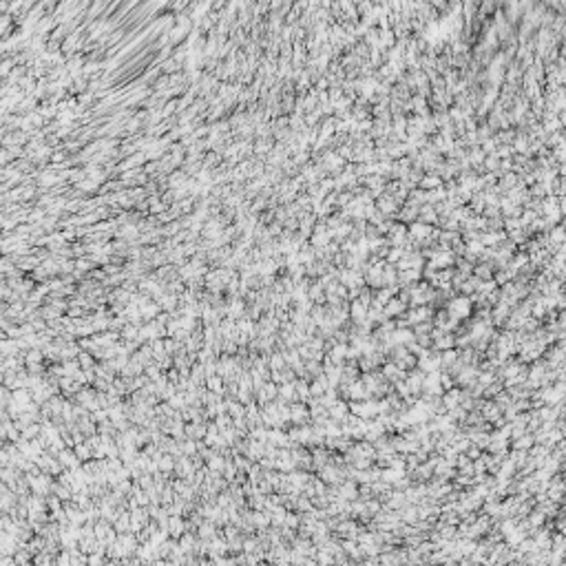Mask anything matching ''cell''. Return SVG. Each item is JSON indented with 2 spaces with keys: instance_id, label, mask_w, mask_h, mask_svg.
Returning <instances> with one entry per match:
<instances>
[{
  "instance_id": "1",
  "label": "cell",
  "mask_w": 566,
  "mask_h": 566,
  "mask_svg": "<svg viewBox=\"0 0 566 566\" xmlns=\"http://www.w3.org/2000/svg\"><path fill=\"white\" fill-rule=\"evenodd\" d=\"M449 312L454 318H460V316H467L469 314V301L467 299H456V301L449 303Z\"/></svg>"
},
{
  "instance_id": "2",
  "label": "cell",
  "mask_w": 566,
  "mask_h": 566,
  "mask_svg": "<svg viewBox=\"0 0 566 566\" xmlns=\"http://www.w3.org/2000/svg\"><path fill=\"white\" fill-rule=\"evenodd\" d=\"M76 460H78V456H76V454H69L66 449L60 451V462H62L66 469H76V467H78V462H76Z\"/></svg>"
},
{
  "instance_id": "3",
  "label": "cell",
  "mask_w": 566,
  "mask_h": 566,
  "mask_svg": "<svg viewBox=\"0 0 566 566\" xmlns=\"http://www.w3.org/2000/svg\"><path fill=\"white\" fill-rule=\"evenodd\" d=\"M170 533L175 535V537H179V535L184 533V522L179 520V518H173V520H170Z\"/></svg>"
},
{
  "instance_id": "4",
  "label": "cell",
  "mask_w": 566,
  "mask_h": 566,
  "mask_svg": "<svg viewBox=\"0 0 566 566\" xmlns=\"http://www.w3.org/2000/svg\"><path fill=\"white\" fill-rule=\"evenodd\" d=\"M330 414H332V416H334V418H341V416L345 414V405H341V403H338V405H332V409H330Z\"/></svg>"
},
{
  "instance_id": "5",
  "label": "cell",
  "mask_w": 566,
  "mask_h": 566,
  "mask_svg": "<svg viewBox=\"0 0 566 566\" xmlns=\"http://www.w3.org/2000/svg\"><path fill=\"white\" fill-rule=\"evenodd\" d=\"M210 467H215V469H222L224 467V460L219 456H212L210 458Z\"/></svg>"
},
{
  "instance_id": "6",
  "label": "cell",
  "mask_w": 566,
  "mask_h": 566,
  "mask_svg": "<svg viewBox=\"0 0 566 566\" xmlns=\"http://www.w3.org/2000/svg\"><path fill=\"white\" fill-rule=\"evenodd\" d=\"M80 445V442H78ZM78 456L80 458H86V456H91V449H89V445H86V447H82V445H80L78 447Z\"/></svg>"
}]
</instances>
